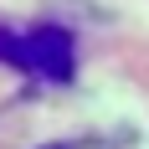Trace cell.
<instances>
[{
	"label": "cell",
	"instance_id": "obj_1",
	"mask_svg": "<svg viewBox=\"0 0 149 149\" xmlns=\"http://www.w3.org/2000/svg\"><path fill=\"white\" fill-rule=\"evenodd\" d=\"M0 62H10L21 72H36L46 82H72L77 46L62 26H36V31H5L0 26Z\"/></svg>",
	"mask_w": 149,
	"mask_h": 149
}]
</instances>
